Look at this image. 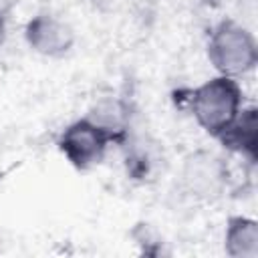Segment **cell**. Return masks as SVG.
Listing matches in <instances>:
<instances>
[{
    "label": "cell",
    "instance_id": "cell-7",
    "mask_svg": "<svg viewBox=\"0 0 258 258\" xmlns=\"http://www.w3.org/2000/svg\"><path fill=\"white\" fill-rule=\"evenodd\" d=\"M87 117L95 121L101 129H105L115 145H123L129 139V127H131V113L129 105L119 97H101L95 101V105L89 109Z\"/></svg>",
    "mask_w": 258,
    "mask_h": 258
},
{
    "label": "cell",
    "instance_id": "cell-8",
    "mask_svg": "<svg viewBox=\"0 0 258 258\" xmlns=\"http://www.w3.org/2000/svg\"><path fill=\"white\" fill-rule=\"evenodd\" d=\"M224 252L230 258H258V222L242 214L230 216L224 228Z\"/></svg>",
    "mask_w": 258,
    "mask_h": 258
},
{
    "label": "cell",
    "instance_id": "cell-9",
    "mask_svg": "<svg viewBox=\"0 0 258 258\" xmlns=\"http://www.w3.org/2000/svg\"><path fill=\"white\" fill-rule=\"evenodd\" d=\"M8 38V14L0 12V46L6 42Z\"/></svg>",
    "mask_w": 258,
    "mask_h": 258
},
{
    "label": "cell",
    "instance_id": "cell-3",
    "mask_svg": "<svg viewBox=\"0 0 258 258\" xmlns=\"http://www.w3.org/2000/svg\"><path fill=\"white\" fill-rule=\"evenodd\" d=\"M111 145H115L113 137L87 115L64 125L56 137V149L79 171L97 167L107 157Z\"/></svg>",
    "mask_w": 258,
    "mask_h": 258
},
{
    "label": "cell",
    "instance_id": "cell-10",
    "mask_svg": "<svg viewBox=\"0 0 258 258\" xmlns=\"http://www.w3.org/2000/svg\"><path fill=\"white\" fill-rule=\"evenodd\" d=\"M14 2H16V0H0V12L10 16V12H12V8H14Z\"/></svg>",
    "mask_w": 258,
    "mask_h": 258
},
{
    "label": "cell",
    "instance_id": "cell-6",
    "mask_svg": "<svg viewBox=\"0 0 258 258\" xmlns=\"http://www.w3.org/2000/svg\"><path fill=\"white\" fill-rule=\"evenodd\" d=\"M216 141L232 155L254 165L258 159V109L244 105L236 119L216 137Z\"/></svg>",
    "mask_w": 258,
    "mask_h": 258
},
{
    "label": "cell",
    "instance_id": "cell-1",
    "mask_svg": "<svg viewBox=\"0 0 258 258\" xmlns=\"http://www.w3.org/2000/svg\"><path fill=\"white\" fill-rule=\"evenodd\" d=\"M244 107V91L238 79L214 75L187 95V111L198 127L210 137H218Z\"/></svg>",
    "mask_w": 258,
    "mask_h": 258
},
{
    "label": "cell",
    "instance_id": "cell-5",
    "mask_svg": "<svg viewBox=\"0 0 258 258\" xmlns=\"http://www.w3.org/2000/svg\"><path fill=\"white\" fill-rule=\"evenodd\" d=\"M22 32L28 48L44 58H64L77 42L75 28L69 20L48 10H40L30 16Z\"/></svg>",
    "mask_w": 258,
    "mask_h": 258
},
{
    "label": "cell",
    "instance_id": "cell-2",
    "mask_svg": "<svg viewBox=\"0 0 258 258\" xmlns=\"http://www.w3.org/2000/svg\"><path fill=\"white\" fill-rule=\"evenodd\" d=\"M206 54L216 75L242 79L258 64V42L248 26L226 18L210 30Z\"/></svg>",
    "mask_w": 258,
    "mask_h": 258
},
{
    "label": "cell",
    "instance_id": "cell-4",
    "mask_svg": "<svg viewBox=\"0 0 258 258\" xmlns=\"http://www.w3.org/2000/svg\"><path fill=\"white\" fill-rule=\"evenodd\" d=\"M228 181V165L214 151L200 149L183 159L181 185L191 198L202 202H214L226 191Z\"/></svg>",
    "mask_w": 258,
    "mask_h": 258
}]
</instances>
